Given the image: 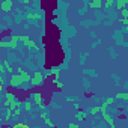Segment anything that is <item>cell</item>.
<instances>
[{
    "label": "cell",
    "instance_id": "6da1fadb",
    "mask_svg": "<svg viewBox=\"0 0 128 128\" xmlns=\"http://www.w3.org/2000/svg\"><path fill=\"white\" fill-rule=\"evenodd\" d=\"M21 83H23V80H21V77H20L18 74H14L12 77H11V86L20 87V86H21Z\"/></svg>",
    "mask_w": 128,
    "mask_h": 128
},
{
    "label": "cell",
    "instance_id": "7a4b0ae2",
    "mask_svg": "<svg viewBox=\"0 0 128 128\" xmlns=\"http://www.w3.org/2000/svg\"><path fill=\"white\" fill-rule=\"evenodd\" d=\"M12 5H14V3H12V0H5V2L0 5V8H2L3 12H9V11L12 9Z\"/></svg>",
    "mask_w": 128,
    "mask_h": 128
},
{
    "label": "cell",
    "instance_id": "3957f363",
    "mask_svg": "<svg viewBox=\"0 0 128 128\" xmlns=\"http://www.w3.org/2000/svg\"><path fill=\"white\" fill-rule=\"evenodd\" d=\"M41 81H42V75L39 74V72H36V74H35V79L30 80V85H32V86H36V85H39Z\"/></svg>",
    "mask_w": 128,
    "mask_h": 128
},
{
    "label": "cell",
    "instance_id": "277c9868",
    "mask_svg": "<svg viewBox=\"0 0 128 128\" xmlns=\"http://www.w3.org/2000/svg\"><path fill=\"white\" fill-rule=\"evenodd\" d=\"M32 97H33V99H35V101L42 107V95H41V93H33Z\"/></svg>",
    "mask_w": 128,
    "mask_h": 128
},
{
    "label": "cell",
    "instance_id": "5b68a950",
    "mask_svg": "<svg viewBox=\"0 0 128 128\" xmlns=\"http://www.w3.org/2000/svg\"><path fill=\"white\" fill-rule=\"evenodd\" d=\"M116 98H119V99H127V98H128V93H127V92L118 93V95H116Z\"/></svg>",
    "mask_w": 128,
    "mask_h": 128
},
{
    "label": "cell",
    "instance_id": "8992f818",
    "mask_svg": "<svg viewBox=\"0 0 128 128\" xmlns=\"http://www.w3.org/2000/svg\"><path fill=\"white\" fill-rule=\"evenodd\" d=\"M125 5H127V2H125V0H121V2H118V3H116V8H124Z\"/></svg>",
    "mask_w": 128,
    "mask_h": 128
},
{
    "label": "cell",
    "instance_id": "52a82bcc",
    "mask_svg": "<svg viewBox=\"0 0 128 128\" xmlns=\"http://www.w3.org/2000/svg\"><path fill=\"white\" fill-rule=\"evenodd\" d=\"M11 116H12V110H9V109H8V113L5 115V121H9V119H11Z\"/></svg>",
    "mask_w": 128,
    "mask_h": 128
},
{
    "label": "cell",
    "instance_id": "ba28073f",
    "mask_svg": "<svg viewBox=\"0 0 128 128\" xmlns=\"http://www.w3.org/2000/svg\"><path fill=\"white\" fill-rule=\"evenodd\" d=\"M101 6V2H92L91 3V8H99Z\"/></svg>",
    "mask_w": 128,
    "mask_h": 128
},
{
    "label": "cell",
    "instance_id": "9c48e42d",
    "mask_svg": "<svg viewBox=\"0 0 128 128\" xmlns=\"http://www.w3.org/2000/svg\"><path fill=\"white\" fill-rule=\"evenodd\" d=\"M14 128H29V125H26V124H15Z\"/></svg>",
    "mask_w": 128,
    "mask_h": 128
},
{
    "label": "cell",
    "instance_id": "30bf717a",
    "mask_svg": "<svg viewBox=\"0 0 128 128\" xmlns=\"http://www.w3.org/2000/svg\"><path fill=\"white\" fill-rule=\"evenodd\" d=\"M98 112H99V109H98V107H93V109L91 110V115H92V116H95Z\"/></svg>",
    "mask_w": 128,
    "mask_h": 128
},
{
    "label": "cell",
    "instance_id": "8fae6325",
    "mask_svg": "<svg viewBox=\"0 0 128 128\" xmlns=\"http://www.w3.org/2000/svg\"><path fill=\"white\" fill-rule=\"evenodd\" d=\"M29 18H39V14H29Z\"/></svg>",
    "mask_w": 128,
    "mask_h": 128
},
{
    "label": "cell",
    "instance_id": "7c38bea8",
    "mask_svg": "<svg viewBox=\"0 0 128 128\" xmlns=\"http://www.w3.org/2000/svg\"><path fill=\"white\" fill-rule=\"evenodd\" d=\"M121 12H122V15H124V18H127V15H128V9H122Z\"/></svg>",
    "mask_w": 128,
    "mask_h": 128
},
{
    "label": "cell",
    "instance_id": "4fadbf2b",
    "mask_svg": "<svg viewBox=\"0 0 128 128\" xmlns=\"http://www.w3.org/2000/svg\"><path fill=\"white\" fill-rule=\"evenodd\" d=\"M45 124H47L48 127H54V124H53V122L50 121V119H45Z\"/></svg>",
    "mask_w": 128,
    "mask_h": 128
},
{
    "label": "cell",
    "instance_id": "5bb4252c",
    "mask_svg": "<svg viewBox=\"0 0 128 128\" xmlns=\"http://www.w3.org/2000/svg\"><path fill=\"white\" fill-rule=\"evenodd\" d=\"M112 5H113V2H112V0H109V2H105L104 6H105V8H109V6H112Z\"/></svg>",
    "mask_w": 128,
    "mask_h": 128
},
{
    "label": "cell",
    "instance_id": "9a60e30c",
    "mask_svg": "<svg viewBox=\"0 0 128 128\" xmlns=\"http://www.w3.org/2000/svg\"><path fill=\"white\" fill-rule=\"evenodd\" d=\"M6 69H8V72H12V71H14V69H12V66L8 65V63H6Z\"/></svg>",
    "mask_w": 128,
    "mask_h": 128
},
{
    "label": "cell",
    "instance_id": "2e32d148",
    "mask_svg": "<svg viewBox=\"0 0 128 128\" xmlns=\"http://www.w3.org/2000/svg\"><path fill=\"white\" fill-rule=\"evenodd\" d=\"M24 107H26V110H30V103H29V101H27V103L24 104Z\"/></svg>",
    "mask_w": 128,
    "mask_h": 128
},
{
    "label": "cell",
    "instance_id": "e0dca14e",
    "mask_svg": "<svg viewBox=\"0 0 128 128\" xmlns=\"http://www.w3.org/2000/svg\"><path fill=\"white\" fill-rule=\"evenodd\" d=\"M122 23H124V24L127 26V24H128V18H122Z\"/></svg>",
    "mask_w": 128,
    "mask_h": 128
},
{
    "label": "cell",
    "instance_id": "ac0fdd59",
    "mask_svg": "<svg viewBox=\"0 0 128 128\" xmlns=\"http://www.w3.org/2000/svg\"><path fill=\"white\" fill-rule=\"evenodd\" d=\"M69 128H79V127H77L75 124H71V125H69Z\"/></svg>",
    "mask_w": 128,
    "mask_h": 128
},
{
    "label": "cell",
    "instance_id": "d6986e66",
    "mask_svg": "<svg viewBox=\"0 0 128 128\" xmlns=\"http://www.w3.org/2000/svg\"><path fill=\"white\" fill-rule=\"evenodd\" d=\"M0 91H3V86L2 85H0Z\"/></svg>",
    "mask_w": 128,
    "mask_h": 128
},
{
    "label": "cell",
    "instance_id": "ffe728a7",
    "mask_svg": "<svg viewBox=\"0 0 128 128\" xmlns=\"http://www.w3.org/2000/svg\"><path fill=\"white\" fill-rule=\"evenodd\" d=\"M38 128H41V127H38Z\"/></svg>",
    "mask_w": 128,
    "mask_h": 128
}]
</instances>
